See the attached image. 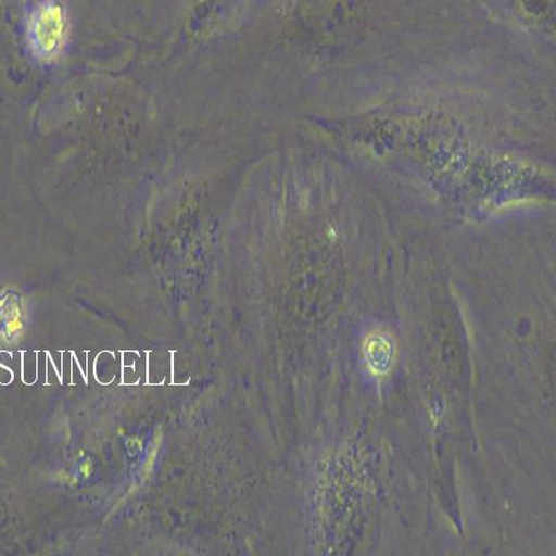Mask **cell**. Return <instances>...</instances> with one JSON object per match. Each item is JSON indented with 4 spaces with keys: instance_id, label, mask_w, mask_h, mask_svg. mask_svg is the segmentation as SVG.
Returning <instances> with one entry per match:
<instances>
[{
    "instance_id": "1",
    "label": "cell",
    "mask_w": 556,
    "mask_h": 556,
    "mask_svg": "<svg viewBox=\"0 0 556 556\" xmlns=\"http://www.w3.org/2000/svg\"><path fill=\"white\" fill-rule=\"evenodd\" d=\"M67 38V12L61 0H39L28 18L29 51L38 61H56L66 48Z\"/></svg>"
}]
</instances>
